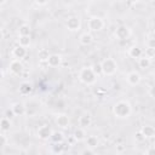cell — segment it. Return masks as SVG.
<instances>
[{
    "label": "cell",
    "mask_w": 155,
    "mask_h": 155,
    "mask_svg": "<svg viewBox=\"0 0 155 155\" xmlns=\"http://www.w3.org/2000/svg\"><path fill=\"white\" fill-rule=\"evenodd\" d=\"M6 1H4V0H0V5H2V4H5Z\"/></svg>",
    "instance_id": "obj_41"
},
{
    "label": "cell",
    "mask_w": 155,
    "mask_h": 155,
    "mask_svg": "<svg viewBox=\"0 0 155 155\" xmlns=\"http://www.w3.org/2000/svg\"><path fill=\"white\" fill-rule=\"evenodd\" d=\"M86 144H87V147H88L90 149L96 148V147L98 145V139H97V137H96V136H88V137L86 138Z\"/></svg>",
    "instance_id": "obj_23"
},
{
    "label": "cell",
    "mask_w": 155,
    "mask_h": 155,
    "mask_svg": "<svg viewBox=\"0 0 155 155\" xmlns=\"http://www.w3.org/2000/svg\"><path fill=\"white\" fill-rule=\"evenodd\" d=\"M34 4L38 6H44V5H47V1H35Z\"/></svg>",
    "instance_id": "obj_37"
},
{
    "label": "cell",
    "mask_w": 155,
    "mask_h": 155,
    "mask_svg": "<svg viewBox=\"0 0 155 155\" xmlns=\"http://www.w3.org/2000/svg\"><path fill=\"white\" fill-rule=\"evenodd\" d=\"M115 155H119V154H115Z\"/></svg>",
    "instance_id": "obj_43"
},
{
    "label": "cell",
    "mask_w": 155,
    "mask_h": 155,
    "mask_svg": "<svg viewBox=\"0 0 155 155\" xmlns=\"http://www.w3.org/2000/svg\"><path fill=\"white\" fill-rule=\"evenodd\" d=\"M87 25H88V29H90V30H92V31H99V30H102L103 27H104V21H103L101 17L94 16V17H91V18L88 19Z\"/></svg>",
    "instance_id": "obj_4"
},
{
    "label": "cell",
    "mask_w": 155,
    "mask_h": 155,
    "mask_svg": "<svg viewBox=\"0 0 155 155\" xmlns=\"http://www.w3.org/2000/svg\"><path fill=\"white\" fill-rule=\"evenodd\" d=\"M52 151L57 155H61L63 151H64V145L63 143H53L52 145Z\"/></svg>",
    "instance_id": "obj_28"
},
{
    "label": "cell",
    "mask_w": 155,
    "mask_h": 155,
    "mask_svg": "<svg viewBox=\"0 0 155 155\" xmlns=\"http://www.w3.org/2000/svg\"><path fill=\"white\" fill-rule=\"evenodd\" d=\"M10 128H11V121H10V119L2 117L0 120V130L4 131V132H6V131H10Z\"/></svg>",
    "instance_id": "obj_22"
},
{
    "label": "cell",
    "mask_w": 155,
    "mask_h": 155,
    "mask_svg": "<svg viewBox=\"0 0 155 155\" xmlns=\"http://www.w3.org/2000/svg\"><path fill=\"white\" fill-rule=\"evenodd\" d=\"M12 54H13V57L16 58V59H22V58H24L25 57V54H27V50L24 48V47H21V46H17V47H15L13 48V51H12Z\"/></svg>",
    "instance_id": "obj_14"
},
{
    "label": "cell",
    "mask_w": 155,
    "mask_h": 155,
    "mask_svg": "<svg viewBox=\"0 0 155 155\" xmlns=\"http://www.w3.org/2000/svg\"><path fill=\"white\" fill-rule=\"evenodd\" d=\"M11 110H12V111H13V114H15V115H17V116H19V115H23V114L25 113V109H24V104H23V103H19V102L15 103V104L11 107Z\"/></svg>",
    "instance_id": "obj_16"
},
{
    "label": "cell",
    "mask_w": 155,
    "mask_h": 155,
    "mask_svg": "<svg viewBox=\"0 0 155 155\" xmlns=\"http://www.w3.org/2000/svg\"><path fill=\"white\" fill-rule=\"evenodd\" d=\"M145 155H155V149H154V147H150V148L147 150Z\"/></svg>",
    "instance_id": "obj_35"
},
{
    "label": "cell",
    "mask_w": 155,
    "mask_h": 155,
    "mask_svg": "<svg viewBox=\"0 0 155 155\" xmlns=\"http://www.w3.org/2000/svg\"><path fill=\"white\" fill-rule=\"evenodd\" d=\"M10 70H11L12 74L19 75V74L22 73V70H23V64H22V62L18 61V59H13V61L10 63Z\"/></svg>",
    "instance_id": "obj_10"
},
{
    "label": "cell",
    "mask_w": 155,
    "mask_h": 155,
    "mask_svg": "<svg viewBox=\"0 0 155 155\" xmlns=\"http://www.w3.org/2000/svg\"><path fill=\"white\" fill-rule=\"evenodd\" d=\"M24 109H25V113L27 115L29 116H34L39 113V109H40V104L36 102V101H28L25 104H24Z\"/></svg>",
    "instance_id": "obj_5"
},
{
    "label": "cell",
    "mask_w": 155,
    "mask_h": 155,
    "mask_svg": "<svg viewBox=\"0 0 155 155\" xmlns=\"http://www.w3.org/2000/svg\"><path fill=\"white\" fill-rule=\"evenodd\" d=\"M61 62H62V57H61L59 54H56V53L50 54V57H48V59H47V64H48L50 67H52V68L58 67V65L61 64Z\"/></svg>",
    "instance_id": "obj_11"
},
{
    "label": "cell",
    "mask_w": 155,
    "mask_h": 155,
    "mask_svg": "<svg viewBox=\"0 0 155 155\" xmlns=\"http://www.w3.org/2000/svg\"><path fill=\"white\" fill-rule=\"evenodd\" d=\"M13 115H15V114H13V111H12V110H10V109H8V110H6V117H7V119H11Z\"/></svg>",
    "instance_id": "obj_36"
},
{
    "label": "cell",
    "mask_w": 155,
    "mask_h": 155,
    "mask_svg": "<svg viewBox=\"0 0 155 155\" xmlns=\"http://www.w3.org/2000/svg\"><path fill=\"white\" fill-rule=\"evenodd\" d=\"M79 79H80V81H81L82 84H85V85H92V84L96 82L97 76L94 75V73L92 71L91 68L85 67V68H82V69L80 70V73H79Z\"/></svg>",
    "instance_id": "obj_2"
},
{
    "label": "cell",
    "mask_w": 155,
    "mask_h": 155,
    "mask_svg": "<svg viewBox=\"0 0 155 155\" xmlns=\"http://www.w3.org/2000/svg\"><path fill=\"white\" fill-rule=\"evenodd\" d=\"M63 133L62 132H58V131H56V132H52V134H51V137H50V139L53 142V143H62L63 142Z\"/></svg>",
    "instance_id": "obj_24"
},
{
    "label": "cell",
    "mask_w": 155,
    "mask_h": 155,
    "mask_svg": "<svg viewBox=\"0 0 155 155\" xmlns=\"http://www.w3.org/2000/svg\"><path fill=\"white\" fill-rule=\"evenodd\" d=\"M29 45H30V36H19V39H18V46L25 48Z\"/></svg>",
    "instance_id": "obj_27"
},
{
    "label": "cell",
    "mask_w": 155,
    "mask_h": 155,
    "mask_svg": "<svg viewBox=\"0 0 155 155\" xmlns=\"http://www.w3.org/2000/svg\"><path fill=\"white\" fill-rule=\"evenodd\" d=\"M2 78H4V71H2L1 69H0V81L2 80Z\"/></svg>",
    "instance_id": "obj_39"
},
{
    "label": "cell",
    "mask_w": 155,
    "mask_h": 155,
    "mask_svg": "<svg viewBox=\"0 0 155 155\" xmlns=\"http://www.w3.org/2000/svg\"><path fill=\"white\" fill-rule=\"evenodd\" d=\"M134 139H136V142L142 143V142H144V140H145V137L143 136V133H142L140 131H138V132H136V133H134Z\"/></svg>",
    "instance_id": "obj_30"
},
{
    "label": "cell",
    "mask_w": 155,
    "mask_h": 155,
    "mask_svg": "<svg viewBox=\"0 0 155 155\" xmlns=\"http://www.w3.org/2000/svg\"><path fill=\"white\" fill-rule=\"evenodd\" d=\"M130 35H131V30L126 25H119L115 29V36L119 40H126V39L130 38Z\"/></svg>",
    "instance_id": "obj_7"
},
{
    "label": "cell",
    "mask_w": 155,
    "mask_h": 155,
    "mask_svg": "<svg viewBox=\"0 0 155 155\" xmlns=\"http://www.w3.org/2000/svg\"><path fill=\"white\" fill-rule=\"evenodd\" d=\"M147 46H148V48H155V39L149 38L148 41H147Z\"/></svg>",
    "instance_id": "obj_32"
},
{
    "label": "cell",
    "mask_w": 155,
    "mask_h": 155,
    "mask_svg": "<svg viewBox=\"0 0 155 155\" xmlns=\"http://www.w3.org/2000/svg\"><path fill=\"white\" fill-rule=\"evenodd\" d=\"M113 111H114V114H115L116 117H119V119H126V117H128L131 115L132 108H131V105H130L128 102L120 101V102H117L114 105Z\"/></svg>",
    "instance_id": "obj_1"
},
{
    "label": "cell",
    "mask_w": 155,
    "mask_h": 155,
    "mask_svg": "<svg viewBox=\"0 0 155 155\" xmlns=\"http://www.w3.org/2000/svg\"><path fill=\"white\" fill-rule=\"evenodd\" d=\"M140 155H145V154H140Z\"/></svg>",
    "instance_id": "obj_42"
},
{
    "label": "cell",
    "mask_w": 155,
    "mask_h": 155,
    "mask_svg": "<svg viewBox=\"0 0 155 155\" xmlns=\"http://www.w3.org/2000/svg\"><path fill=\"white\" fill-rule=\"evenodd\" d=\"M92 40H93V38H92V35H91L90 33H84V34H81V36H80V39H79L80 44L84 45V46L90 45V44L92 42Z\"/></svg>",
    "instance_id": "obj_18"
},
{
    "label": "cell",
    "mask_w": 155,
    "mask_h": 155,
    "mask_svg": "<svg viewBox=\"0 0 155 155\" xmlns=\"http://www.w3.org/2000/svg\"><path fill=\"white\" fill-rule=\"evenodd\" d=\"M101 67H102V74L104 75H113L117 69V64L113 58H105L101 63Z\"/></svg>",
    "instance_id": "obj_3"
},
{
    "label": "cell",
    "mask_w": 155,
    "mask_h": 155,
    "mask_svg": "<svg viewBox=\"0 0 155 155\" xmlns=\"http://www.w3.org/2000/svg\"><path fill=\"white\" fill-rule=\"evenodd\" d=\"M149 93H150V97H154V93H153V87L149 88Z\"/></svg>",
    "instance_id": "obj_38"
},
{
    "label": "cell",
    "mask_w": 155,
    "mask_h": 155,
    "mask_svg": "<svg viewBox=\"0 0 155 155\" xmlns=\"http://www.w3.org/2000/svg\"><path fill=\"white\" fill-rule=\"evenodd\" d=\"M81 155H94V151L92 150V149H85V150H82V153H81Z\"/></svg>",
    "instance_id": "obj_33"
},
{
    "label": "cell",
    "mask_w": 155,
    "mask_h": 155,
    "mask_svg": "<svg viewBox=\"0 0 155 155\" xmlns=\"http://www.w3.org/2000/svg\"><path fill=\"white\" fill-rule=\"evenodd\" d=\"M52 128L48 126V125H42L38 128V137L42 140H46V139H50L51 134H52Z\"/></svg>",
    "instance_id": "obj_8"
},
{
    "label": "cell",
    "mask_w": 155,
    "mask_h": 155,
    "mask_svg": "<svg viewBox=\"0 0 155 155\" xmlns=\"http://www.w3.org/2000/svg\"><path fill=\"white\" fill-rule=\"evenodd\" d=\"M6 142H7L6 137H5L4 134H0V148H1V147H4V145L6 144Z\"/></svg>",
    "instance_id": "obj_34"
},
{
    "label": "cell",
    "mask_w": 155,
    "mask_h": 155,
    "mask_svg": "<svg viewBox=\"0 0 155 155\" xmlns=\"http://www.w3.org/2000/svg\"><path fill=\"white\" fill-rule=\"evenodd\" d=\"M92 122V119L90 116V114H82L80 117H79V125L81 126V128H85V127H88Z\"/></svg>",
    "instance_id": "obj_15"
},
{
    "label": "cell",
    "mask_w": 155,
    "mask_h": 155,
    "mask_svg": "<svg viewBox=\"0 0 155 155\" xmlns=\"http://www.w3.org/2000/svg\"><path fill=\"white\" fill-rule=\"evenodd\" d=\"M155 48H147V51H145V57L147 58H149V59H151L153 57H154V54H155Z\"/></svg>",
    "instance_id": "obj_31"
},
{
    "label": "cell",
    "mask_w": 155,
    "mask_h": 155,
    "mask_svg": "<svg viewBox=\"0 0 155 155\" xmlns=\"http://www.w3.org/2000/svg\"><path fill=\"white\" fill-rule=\"evenodd\" d=\"M48 57H50V53H48V51H47L46 48L40 50L39 53H38V58H39L40 62H47Z\"/></svg>",
    "instance_id": "obj_26"
},
{
    "label": "cell",
    "mask_w": 155,
    "mask_h": 155,
    "mask_svg": "<svg viewBox=\"0 0 155 155\" xmlns=\"http://www.w3.org/2000/svg\"><path fill=\"white\" fill-rule=\"evenodd\" d=\"M91 69H92V71L94 73L96 76H98V75L102 74V67H101V63H96V64H93Z\"/></svg>",
    "instance_id": "obj_29"
},
{
    "label": "cell",
    "mask_w": 155,
    "mask_h": 155,
    "mask_svg": "<svg viewBox=\"0 0 155 155\" xmlns=\"http://www.w3.org/2000/svg\"><path fill=\"white\" fill-rule=\"evenodd\" d=\"M65 27L70 30V31H76L81 28V21L79 17L76 16H71L65 21Z\"/></svg>",
    "instance_id": "obj_6"
},
{
    "label": "cell",
    "mask_w": 155,
    "mask_h": 155,
    "mask_svg": "<svg viewBox=\"0 0 155 155\" xmlns=\"http://www.w3.org/2000/svg\"><path fill=\"white\" fill-rule=\"evenodd\" d=\"M138 64H139V67H140L142 69H147V68H149V67H150V64H151V59L147 58L145 56H142V57L139 58Z\"/></svg>",
    "instance_id": "obj_25"
},
{
    "label": "cell",
    "mask_w": 155,
    "mask_h": 155,
    "mask_svg": "<svg viewBox=\"0 0 155 155\" xmlns=\"http://www.w3.org/2000/svg\"><path fill=\"white\" fill-rule=\"evenodd\" d=\"M2 38H4V34H2V30H1V29H0V40H1V39H2Z\"/></svg>",
    "instance_id": "obj_40"
},
{
    "label": "cell",
    "mask_w": 155,
    "mask_h": 155,
    "mask_svg": "<svg viewBox=\"0 0 155 155\" xmlns=\"http://www.w3.org/2000/svg\"><path fill=\"white\" fill-rule=\"evenodd\" d=\"M128 56L131 57V58H140L142 56H143V51H142V48H139L138 46H132L130 50H128Z\"/></svg>",
    "instance_id": "obj_17"
},
{
    "label": "cell",
    "mask_w": 155,
    "mask_h": 155,
    "mask_svg": "<svg viewBox=\"0 0 155 155\" xmlns=\"http://www.w3.org/2000/svg\"><path fill=\"white\" fill-rule=\"evenodd\" d=\"M31 90H33V87H31V85L29 82H22L19 85V93L23 94V96L29 94L31 92Z\"/></svg>",
    "instance_id": "obj_19"
},
{
    "label": "cell",
    "mask_w": 155,
    "mask_h": 155,
    "mask_svg": "<svg viewBox=\"0 0 155 155\" xmlns=\"http://www.w3.org/2000/svg\"><path fill=\"white\" fill-rule=\"evenodd\" d=\"M73 137H74V139L75 140H78V142H80V140H84L85 138H86V132H85V130L84 128H76L75 131H74V134H73Z\"/></svg>",
    "instance_id": "obj_20"
},
{
    "label": "cell",
    "mask_w": 155,
    "mask_h": 155,
    "mask_svg": "<svg viewBox=\"0 0 155 155\" xmlns=\"http://www.w3.org/2000/svg\"><path fill=\"white\" fill-rule=\"evenodd\" d=\"M126 79H127V82H128L131 86H136V85H138V84L140 82L142 76H140V74L137 73V71H131V73L127 74Z\"/></svg>",
    "instance_id": "obj_9"
},
{
    "label": "cell",
    "mask_w": 155,
    "mask_h": 155,
    "mask_svg": "<svg viewBox=\"0 0 155 155\" xmlns=\"http://www.w3.org/2000/svg\"><path fill=\"white\" fill-rule=\"evenodd\" d=\"M56 122H57V125H58L59 127L65 128V127H68V125H69V117H68V115H65V114H59V115L57 116V119H56Z\"/></svg>",
    "instance_id": "obj_12"
},
{
    "label": "cell",
    "mask_w": 155,
    "mask_h": 155,
    "mask_svg": "<svg viewBox=\"0 0 155 155\" xmlns=\"http://www.w3.org/2000/svg\"><path fill=\"white\" fill-rule=\"evenodd\" d=\"M30 31H31V29H30V27L28 24H22L18 28L19 36H30Z\"/></svg>",
    "instance_id": "obj_21"
},
{
    "label": "cell",
    "mask_w": 155,
    "mask_h": 155,
    "mask_svg": "<svg viewBox=\"0 0 155 155\" xmlns=\"http://www.w3.org/2000/svg\"><path fill=\"white\" fill-rule=\"evenodd\" d=\"M140 132L143 133V136L145 137V139H147V138H153V137L155 136V128H154L153 126H150V125L143 126L142 130H140Z\"/></svg>",
    "instance_id": "obj_13"
}]
</instances>
